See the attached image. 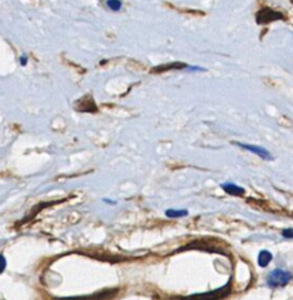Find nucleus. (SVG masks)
<instances>
[{"instance_id":"6e6552de","label":"nucleus","mask_w":293,"mask_h":300,"mask_svg":"<svg viewBox=\"0 0 293 300\" xmlns=\"http://www.w3.org/2000/svg\"><path fill=\"white\" fill-rule=\"evenodd\" d=\"M5 268H6V259L4 258V256H1V254H0V274H2V272H4Z\"/></svg>"},{"instance_id":"9d476101","label":"nucleus","mask_w":293,"mask_h":300,"mask_svg":"<svg viewBox=\"0 0 293 300\" xmlns=\"http://www.w3.org/2000/svg\"><path fill=\"white\" fill-rule=\"evenodd\" d=\"M283 233H284V237H289V238H291V237H292V229L285 230Z\"/></svg>"},{"instance_id":"9b49d317","label":"nucleus","mask_w":293,"mask_h":300,"mask_svg":"<svg viewBox=\"0 0 293 300\" xmlns=\"http://www.w3.org/2000/svg\"><path fill=\"white\" fill-rule=\"evenodd\" d=\"M27 64V58L25 56V58H24V56H21V65H26Z\"/></svg>"},{"instance_id":"423d86ee","label":"nucleus","mask_w":293,"mask_h":300,"mask_svg":"<svg viewBox=\"0 0 293 300\" xmlns=\"http://www.w3.org/2000/svg\"><path fill=\"white\" fill-rule=\"evenodd\" d=\"M165 215L170 218H178V217H184V216L188 215L186 210H167Z\"/></svg>"},{"instance_id":"1a4fd4ad","label":"nucleus","mask_w":293,"mask_h":300,"mask_svg":"<svg viewBox=\"0 0 293 300\" xmlns=\"http://www.w3.org/2000/svg\"><path fill=\"white\" fill-rule=\"evenodd\" d=\"M60 300H95L93 297H87V298H68V299H60Z\"/></svg>"},{"instance_id":"f03ea898","label":"nucleus","mask_w":293,"mask_h":300,"mask_svg":"<svg viewBox=\"0 0 293 300\" xmlns=\"http://www.w3.org/2000/svg\"><path fill=\"white\" fill-rule=\"evenodd\" d=\"M234 145H237L238 147H240V148L247 150V151L253 152V154L258 155L259 157L264 158V160H266V161L273 160V157L271 156L270 151H268V150H266L265 148H263V147H261V146L246 145V143H241V142H234Z\"/></svg>"},{"instance_id":"39448f33","label":"nucleus","mask_w":293,"mask_h":300,"mask_svg":"<svg viewBox=\"0 0 293 300\" xmlns=\"http://www.w3.org/2000/svg\"><path fill=\"white\" fill-rule=\"evenodd\" d=\"M272 260V254L270 253L268 251H262L258 256V264L262 266V268H265V266L268 265V263Z\"/></svg>"},{"instance_id":"7ed1b4c3","label":"nucleus","mask_w":293,"mask_h":300,"mask_svg":"<svg viewBox=\"0 0 293 300\" xmlns=\"http://www.w3.org/2000/svg\"><path fill=\"white\" fill-rule=\"evenodd\" d=\"M228 287H223V289L213 291V292L209 293H204V295H196L188 298L186 300H217L219 298H222L223 296L226 295L229 291H225Z\"/></svg>"},{"instance_id":"0eeeda50","label":"nucleus","mask_w":293,"mask_h":300,"mask_svg":"<svg viewBox=\"0 0 293 300\" xmlns=\"http://www.w3.org/2000/svg\"><path fill=\"white\" fill-rule=\"evenodd\" d=\"M107 6L113 12H119L122 8V1L121 0H108Z\"/></svg>"},{"instance_id":"f257e3e1","label":"nucleus","mask_w":293,"mask_h":300,"mask_svg":"<svg viewBox=\"0 0 293 300\" xmlns=\"http://www.w3.org/2000/svg\"><path fill=\"white\" fill-rule=\"evenodd\" d=\"M291 274L285 271V270H274V271L268 275L267 284L270 285L271 287L284 286V285H286L291 280Z\"/></svg>"},{"instance_id":"20e7f679","label":"nucleus","mask_w":293,"mask_h":300,"mask_svg":"<svg viewBox=\"0 0 293 300\" xmlns=\"http://www.w3.org/2000/svg\"><path fill=\"white\" fill-rule=\"evenodd\" d=\"M222 188L225 193H228L229 195H235V196H240V195L245 193L243 188L238 187V185L234 184V183H226V184L222 185Z\"/></svg>"}]
</instances>
